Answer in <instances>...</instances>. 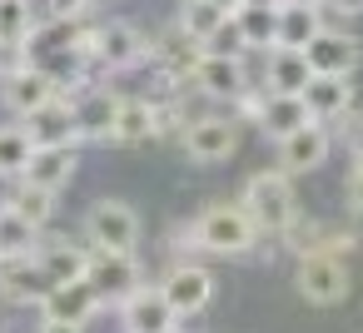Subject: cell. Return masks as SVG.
Here are the masks:
<instances>
[{"label":"cell","mask_w":363,"mask_h":333,"mask_svg":"<svg viewBox=\"0 0 363 333\" xmlns=\"http://www.w3.org/2000/svg\"><path fill=\"white\" fill-rule=\"evenodd\" d=\"M294 283H298V293H303L308 303H318V308H333V303H343V298L353 293V273H348V264L333 259V254H298Z\"/></svg>","instance_id":"8992f818"},{"label":"cell","mask_w":363,"mask_h":333,"mask_svg":"<svg viewBox=\"0 0 363 333\" xmlns=\"http://www.w3.org/2000/svg\"><path fill=\"white\" fill-rule=\"evenodd\" d=\"M140 60H150V40H145L140 26H130V21L95 26V45H90V65L95 70H135Z\"/></svg>","instance_id":"52a82bcc"},{"label":"cell","mask_w":363,"mask_h":333,"mask_svg":"<svg viewBox=\"0 0 363 333\" xmlns=\"http://www.w3.org/2000/svg\"><path fill=\"white\" fill-rule=\"evenodd\" d=\"M229 26L239 30L244 50H274L279 45V6H239L229 16Z\"/></svg>","instance_id":"603a6c76"},{"label":"cell","mask_w":363,"mask_h":333,"mask_svg":"<svg viewBox=\"0 0 363 333\" xmlns=\"http://www.w3.org/2000/svg\"><path fill=\"white\" fill-rule=\"evenodd\" d=\"M50 100H60V80H55L45 65H35V60H26L16 75L0 80V105H6L16 120H26V115L45 110Z\"/></svg>","instance_id":"9c48e42d"},{"label":"cell","mask_w":363,"mask_h":333,"mask_svg":"<svg viewBox=\"0 0 363 333\" xmlns=\"http://www.w3.org/2000/svg\"><path fill=\"white\" fill-rule=\"evenodd\" d=\"M303 105H308V115L318 125L353 115V80L348 75H313L308 90H303Z\"/></svg>","instance_id":"ac0fdd59"},{"label":"cell","mask_w":363,"mask_h":333,"mask_svg":"<svg viewBox=\"0 0 363 333\" xmlns=\"http://www.w3.org/2000/svg\"><path fill=\"white\" fill-rule=\"evenodd\" d=\"M284 6H323V0H284Z\"/></svg>","instance_id":"8d00e7d4"},{"label":"cell","mask_w":363,"mask_h":333,"mask_svg":"<svg viewBox=\"0 0 363 333\" xmlns=\"http://www.w3.org/2000/svg\"><path fill=\"white\" fill-rule=\"evenodd\" d=\"M35 30H40L35 0H0V45L6 50H30Z\"/></svg>","instance_id":"4316f807"},{"label":"cell","mask_w":363,"mask_h":333,"mask_svg":"<svg viewBox=\"0 0 363 333\" xmlns=\"http://www.w3.org/2000/svg\"><path fill=\"white\" fill-rule=\"evenodd\" d=\"M21 189L11 194V209L21 214V219H30L35 229H45L50 224V214H55V194L50 189H35V184H26V179H16Z\"/></svg>","instance_id":"f546056e"},{"label":"cell","mask_w":363,"mask_h":333,"mask_svg":"<svg viewBox=\"0 0 363 333\" xmlns=\"http://www.w3.org/2000/svg\"><path fill=\"white\" fill-rule=\"evenodd\" d=\"M35 259L45 264L50 283H75L90 269V244H80V239H50V244L35 249Z\"/></svg>","instance_id":"7402d4cb"},{"label":"cell","mask_w":363,"mask_h":333,"mask_svg":"<svg viewBox=\"0 0 363 333\" xmlns=\"http://www.w3.org/2000/svg\"><path fill=\"white\" fill-rule=\"evenodd\" d=\"M100 308H105V303H100V293H95L85 278L55 283V288L40 298V318H60V323H90Z\"/></svg>","instance_id":"e0dca14e"},{"label":"cell","mask_w":363,"mask_h":333,"mask_svg":"<svg viewBox=\"0 0 363 333\" xmlns=\"http://www.w3.org/2000/svg\"><path fill=\"white\" fill-rule=\"evenodd\" d=\"M160 293L169 298V308H174L179 318H194V313H204L209 298H214V273L199 269V264H169V273L160 278Z\"/></svg>","instance_id":"8fae6325"},{"label":"cell","mask_w":363,"mask_h":333,"mask_svg":"<svg viewBox=\"0 0 363 333\" xmlns=\"http://www.w3.org/2000/svg\"><path fill=\"white\" fill-rule=\"evenodd\" d=\"M214 6H224V11H229V16H234V11H239V6H244V0H214Z\"/></svg>","instance_id":"e575fe53"},{"label":"cell","mask_w":363,"mask_h":333,"mask_svg":"<svg viewBox=\"0 0 363 333\" xmlns=\"http://www.w3.org/2000/svg\"><path fill=\"white\" fill-rule=\"evenodd\" d=\"M120 100H125V95H115V90H105V85H85V90H75V95H70L75 135L90 140V145H110L115 120H120Z\"/></svg>","instance_id":"30bf717a"},{"label":"cell","mask_w":363,"mask_h":333,"mask_svg":"<svg viewBox=\"0 0 363 333\" xmlns=\"http://www.w3.org/2000/svg\"><path fill=\"white\" fill-rule=\"evenodd\" d=\"M35 333H85V323H60V318H40Z\"/></svg>","instance_id":"836d02e7"},{"label":"cell","mask_w":363,"mask_h":333,"mask_svg":"<svg viewBox=\"0 0 363 333\" xmlns=\"http://www.w3.org/2000/svg\"><path fill=\"white\" fill-rule=\"evenodd\" d=\"M343 199H348V209H353V214H363V149H358V154H353V164H348Z\"/></svg>","instance_id":"1f68e13d"},{"label":"cell","mask_w":363,"mask_h":333,"mask_svg":"<svg viewBox=\"0 0 363 333\" xmlns=\"http://www.w3.org/2000/svg\"><path fill=\"white\" fill-rule=\"evenodd\" d=\"M40 249V229L30 219H21L11 204H0V259H21Z\"/></svg>","instance_id":"83f0119b"},{"label":"cell","mask_w":363,"mask_h":333,"mask_svg":"<svg viewBox=\"0 0 363 333\" xmlns=\"http://www.w3.org/2000/svg\"><path fill=\"white\" fill-rule=\"evenodd\" d=\"M85 283L100 293V303H125L140 283H145V269L135 254H110V249H90V269H85Z\"/></svg>","instance_id":"ba28073f"},{"label":"cell","mask_w":363,"mask_h":333,"mask_svg":"<svg viewBox=\"0 0 363 333\" xmlns=\"http://www.w3.org/2000/svg\"><path fill=\"white\" fill-rule=\"evenodd\" d=\"M174 26L194 40V45H214V35L229 26V11L224 6H214V0H179V16H174Z\"/></svg>","instance_id":"484cf974"},{"label":"cell","mask_w":363,"mask_h":333,"mask_svg":"<svg viewBox=\"0 0 363 333\" xmlns=\"http://www.w3.org/2000/svg\"><path fill=\"white\" fill-rule=\"evenodd\" d=\"M189 85H194V95H204V100H214V105H224V110H229L239 95L254 90V85H249V70H244V55H219V50H204V55L194 60Z\"/></svg>","instance_id":"277c9868"},{"label":"cell","mask_w":363,"mask_h":333,"mask_svg":"<svg viewBox=\"0 0 363 333\" xmlns=\"http://www.w3.org/2000/svg\"><path fill=\"white\" fill-rule=\"evenodd\" d=\"M244 6H284V0H244Z\"/></svg>","instance_id":"d590c367"},{"label":"cell","mask_w":363,"mask_h":333,"mask_svg":"<svg viewBox=\"0 0 363 333\" xmlns=\"http://www.w3.org/2000/svg\"><path fill=\"white\" fill-rule=\"evenodd\" d=\"M115 313H120V328L125 333H174L179 328V313L169 308V298L160 293V283H150V288L140 283Z\"/></svg>","instance_id":"7c38bea8"},{"label":"cell","mask_w":363,"mask_h":333,"mask_svg":"<svg viewBox=\"0 0 363 333\" xmlns=\"http://www.w3.org/2000/svg\"><path fill=\"white\" fill-rule=\"evenodd\" d=\"M45 6V21H85L95 0H40Z\"/></svg>","instance_id":"4dcf8cb0"},{"label":"cell","mask_w":363,"mask_h":333,"mask_svg":"<svg viewBox=\"0 0 363 333\" xmlns=\"http://www.w3.org/2000/svg\"><path fill=\"white\" fill-rule=\"evenodd\" d=\"M303 125H313L303 95H264V110H259V135H264V140L279 145V140L298 135Z\"/></svg>","instance_id":"ffe728a7"},{"label":"cell","mask_w":363,"mask_h":333,"mask_svg":"<svg viewBox=\"0 0 363 333\" xmlns=\"http://www.w3.org/2000/svg\"><path fill=\"white\" fill-rule=\"evenodd\" d=\"M274 149H279V169L298 179V174L318 169V164H323V159L333 154V135H328V125H318V120H313V125H303L298 135L279 140Z\"/></svg>","instance_id":"9a60e30c"},{"label":"cell","mask_w":363,"mask_h":333,"mask_svg":"<svg viewBox=\"0 0 363 333\" xmlns=\"http://www.w3.org/2000/svg\"><path fill=\"white\" fill-rule=\"evenodd\" d=\"M313 80L303 50H269V65H264V85L269 95H303Z\"/></svg>","instance_id":"d4e9b609"},{"label":"cell","mask_w":363,"mask_h":333,"mask_svg":"<svg viewBox=\"0 0 363 333\" xmlns=\"http://www.w3.org/2000/svg\"><path fill=\"white\" fill-rule=\"evenodd\" d=\"M75 164H80V149L75 145H35V154H30V164H26V184H35V189H50V194H60L70 179H75Z\"/></svg>","instance_id":"2e32d148"},{"label":"cell","mask_w":363,"mask_h":333,"mask_svg":"<svg viewBox=\"0 0 363 333\" xmlns=\"http://www.w3.org/2000/svg\"><path fill=\"white\" fill-rule=\"evenodd\" d=\"M323 30V6H279V45L274 50H308Z\"/></svg>","instance_id":"cb8c5ba5"},{"label":"cell","mask_w":363,"mask_h":333,"mask_svg":"<svg viewBox=\"0 0 363 333\" xmlns=\"http://www.w3.org/2000/svg\"><path fill=\"white\" fill-rule=\"evenodd\" d=\"M21 125H26V135H30L35 145H80V135H75V115H70V100H65V95L50 100L45 110L26 115Z\"/></svg>","instance_id":"44dd1931"},{"label":"cell","mask_w":363,"mask_h":333,"mask_svg":"<svg viewBox=\"0 0 363 333\" xmlns=\"http://www.w3.org/2000/svg\"><path fill=\"white\" fill-rule=\"evenodd\" d=\"M174 333H179V328H174Z\"/></svg>","instance_id":"74e56055"},{"label":"cell","mask_w":363,"mask_h":333,"mask_svg":"<svg viewBox=\"0 0 363 333\" xmlns=\"http://www.w3.org/2000/svg\"><path fill=\"white\" fill-rule=\"evenodd\" d=\"M85 244L110 249V254H135L140 249V214L125 199H100L85 214Z\"/></svg>","instance_id":"5b68a950"},{"label":"cell","mask_w":363,"mask_h":333,"mask_svg":"<svg viewBox=\"0 0 363 333\" xmlns=\"http://www.w3.org/2000/svg\"><path fill=\"white\" fill-rule=\"evenodd\" d=\"M323 11H333V16H343V21H358V16H363V0H323Z\"/></svg>","instance_id":"d6a6232c"},{"label":"cell","mask_w":363,"mask_h":333,"mask_svg":"<svg viewBox=\"0 0 363 333\" xmlns=\"http://www.w3.org/2000/svg\"><path fill=\"white\" fill-rule=\"evenodd\" d=\"M239 204H244V214L254 219L259 234H289V224L298 219L294 174H284V169H259V174H249Z\"/></svg>","instance_id":"7a4b0ae2"},{"label":"cell","mask_w":363,"mask_h":333,"mask_svg":"<svg viewBox=\"0 0 363 333\" xmlns=\"http://www.w3.org/2000/svg\"><path fill=\"white\" fill-rule=\"evenodd\" d=\"M50 273L35 254H21V259H0V298L6 303H30L40 308V298L50 293Z\"/></svg>","instance_id":"4fadbf2b"},{"label":"cell","mask_w":363,"mask_h":333,"mask_svg":"<svg viewBox=\"0 0 363 333\" xmlns=\"http://www.w3.org/2000/svg\"><path fill=\"white\" fill-rule=\"evenodd\" d=\"M30 154H35V140L26 135V125H0V179H21Z\"/></svg>","instance_id":"f1b7e54d"},{"label":"cell","mask_w":363,"mask_h":333,"mask_svg":"<svg viewBox=\"0 0 363 333\" xmlns=\"http://www.w3.org/2000/svg\"><path fill=\"white\" fill-rule=\"evenodd\" d=\"M145 140H160V105L150 95H125L110 145H125L130 149V145H145Z\"/></svg>","instance_id":"d6986e66"},{"label":"cell","mask_w":363,"mask_h":333,"mask_svg":"<svg viewBox=\"0 0 363 333\" xmlns=\"http://www.w3.org/2000/svg\"><path fill=\"white\" fill-rule=\"evenodd\" d=\"M179 149L189 164H224L239 149V120L229 110L224 115H194L179 135Z\"/></svg>","instance_id":"3957f363"},{"label":"cell","mask_w":363,"mask_h":333,"mask_svg":"<svg viewBox=\"0 0 363 333\" xmlns=\"http://www.w3.org/2000/svg\"><path fill=\"white\" fill-rule=\"evenodd\" d=\"M303 60H308L313 75H348V80H353V70H358V60H363V45H358V35L323 26L318 40L303 50Z\"/></svg>","instance_id":"5bb4252c"},{"label":"cell","mask_w":363,"mask_h":333,"mask_svg":"<svg viewBox=\"0 0 363 333\" xmlns=\"http://www.w3.org/2000/svg\"><path fill=\"white\" fill-rule=\"evenodd\" d=\"M189 244L214 259H239L259 244V229L244 214V204H204L189 224Z\"/></svg>","instance_id":"6da1fadb"}]
</instances>
